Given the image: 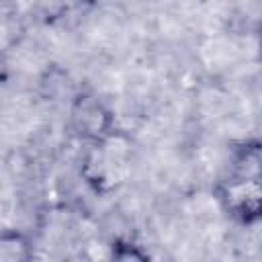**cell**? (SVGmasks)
Here are the masks:
<instances>
[{"label":"cell","mask_w":262,"mask_h":262,"mask_svg":"<svg viewBox=\"0 0 262 262\" xmlns=\"http://www.w3.org/2000/svg\"><path fill=\"white\" fill-rule=\"evenodd\" d=\"M70 127L76 137L84 141H104L115 127V115L108 104L92 92H82L74 98L70 108Z\"/></svg>","instance_id":"cell-1"},{"label":"cell","mask_w":262,"mask_h":262,"mask_svg":"<svg viewBox=\"0 0 262 262\" xmlns=\"http://www.w3.org/2000/svg\"><path fill=\"white\" fill-rule=\"evenodd\" d=\"M219 199L225 211L242 225H254L262 215V182L260 178L229 176L221 188Z\"/></svg>","instance_id":"cell-2"},{"label":"cell","mask_w":262,"mask_h":262,"mask_svg":"<svg viewBox=\"0 0 262 262\" xmlns=\"http://www.w3.org/2000/svg\"><path fill=\"white\" fill-rule=\"evenodd\" d=\"M33 256V242L20 229L0 231V262H25Z\"/></svg>","instance_id":"cell-3"},{"label":"cell","mask_w":262,"mask_h":262,"mask_svg":"<svg viewBox=\"0 0 262 262\" xmlns=\"http://www.w3.org/2000/svg\"><path fill=\"white\" fill-rule=\"evenodd\" d=\"M111 258H113V260H121V262H129V260H149V254H147L145 250H141V246H137V244L117 239V242L111 246Z\"/></svg>","instance_id":"cell-4"}]
</instances>
